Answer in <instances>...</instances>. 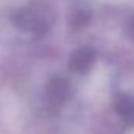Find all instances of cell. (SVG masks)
I'll return each instance as SVG.
<instances>
[{
    "instance_id": "6da1fadb",
    "label": "cell",
    "mask_w": 134,
    "mask_h": 134,
    "mask_svg": "<svg viewBox=\"0 0 134 134\" xmlns=\"http://www.w3.org/2000/svg\"><path fill=\"white\" fill-rule=\"evenodd\" d=\"M11 21L22 32L36 35V36L44 35L51 27V16L46 7H41V5L25 7L14 11L11 14Z\"/></svg>"
},
{
    "instance_id": "7a4b0ae2",
    "label": "cell",
    "mask_w": 134,
    "mask_h": 134,
    "mask_svg": "<svg viewBox=\"0 0 134 134\" xmlns=\"http://www.w3.org/2000/svg\"><path fill=\"white\" fill-rule=\"evenodd\" d=\"M71 85L63 77H52L46 84V98L54 106H62L66 99L70 98Z\"/></svg>"
},
{
    "instance_id": "3957f363",
    "label": "cell",
    "mask_w": 134,
    "mask_h": 134,
    "mask_svg": "<svg viewBox=\"0 0 134 134\" xmlns=\"http://www.w3.org/2000/svg\"><path fill=\"white\" fill-rule=\"evenodd\" d=\"M95 60H96V52L92 47H79L70 57V68L74 73L84 74L92 70V66L95 65Z\"/></svg>"
},
{
    "instance_id": "277c9868",
    "label": "cell",
    "mask_w": 134,
    "mask_h": 134,
    "mask_svg": "<svg viewBox=\"0 0 134 134\" xmlns=\"http://www.w3.org/2000/svg\"><path fill=\"white\" fill-rule=\"evenodd\" d=\"M114 109L126 126H134V99L128 95H117L114 99Z\"/></svg>"
},
{
    "instance_id": "5b68a950",
    "label": "cell",
    "mask_w": 134,
    "mask_h": 134,
    "mask_svg": "<svg viewBox=\"0 0 134 134\" xmlns=\"http://www.w3.org/2000/svg\"><path fill=\"white\" fill-rule=\"evenodd\" d=\"M90 21V16L87 11H76L71 18V24L74 29H84Z\"/></svg>"
},
{
    "instance_id": "8992f818",
    "label": "cell",
    "mask_w": 134,
    "mask_h": 134,
    "mask_svg": "<svg viewBox=\"0 0 134 134\" xmlns=\"http://www.w3.org/2000/svg\"><path fill=\"white\" fill-rule=\"evenodd\" d=\"M128 29H129V36H131V38H134V18L131 19V22H129V27H128Z\"/></svg>"
}]
</instances>
